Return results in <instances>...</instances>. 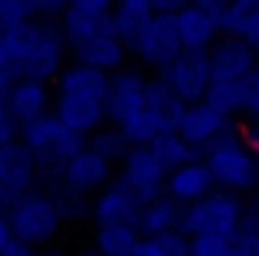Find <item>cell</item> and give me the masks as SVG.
Instances as JSON below:
<instances>
[{
  "label": "cell",
  "instance_id": "1",
  "mask_svg": "<svg viewBox=\"0 0 259 256\" xmlns=\"http://www.w3.org/2000/svg\"><path fill=\"white\" fill-rule=\"evenodd\" d=\"M110 74H100L83 63H67L54 83V117L67 123L73 133L90 140L97 130L110 123L107 117V100H110Z\"/></svg>",
  "mask_w": 259,
  "mask_h": 256
},
{
  "label": "cell",
  "instance_id": "2",
  "mask_svg": "<svg viewBox=\"0 0 259 256\" xmlns=\"http://www.w3.org/2000/svg\"><path fill=\"white\" fill-rule=\"evenodd\" d=\"M20 143L33 153V160H37V166H40V190L54 193V190H60L63 170L87 150L90 140L80 136V133H73L67 123H60V117L50 113V117H44V120L23 127Z\"/></svg>",
  "mask_w": 259,
  "mask_h": 256
},
{
  "label": "cell",
  "instance_id": "3",
  "mask_svg": "<svg viewBox=\"0 0 259 256\" xmlns=\"http://www.w3.org/2000/svg\"><path fill=\"white\" fill-rule=\"evenodd\" d=\"M20 53L23 80L57 83V77L70 63V47L63 40V30L57 20H27L14 37Z\"/></svg>",
  "mask_w": 259,
  "mask_h": 256
},
{
  "label": "cell",
  "instance_id": "4",
  "mask_svg": "<svg viewBox=\"0 0 259 256\" xmlns=\"http://www.w3.org/2000/svg\"><path fill=\"white\" fill-rule=\"evenodd\" d=\"M203 163L209 166V173L216 180V190L223 193H249L259 187V150L252 147V140L246 136V130H233L203 153Z\"/></svg>",
  "mask_w": 259,
  "mask_h": 256
},
{
  "label": "cell",
  "instance_id": "5",
  "mask_svg": "<svg viewBox=\"0 0 259 256\" xmlns=\"http://www.w3.org/2000/svg\"><path fill=\"white\" fill-rule=\"evenodd\" d=\"M7 220L14 230V240L33 249H50L60 230L67 226L60 216V206H57V196L47 190H33V193L14 200L7 206Z\"/></svg>",
  "mask_w": 259,
  "mask_h": 256
},
{
  "label": "cell",
  "instance_id": "6",
  "mask_svg": "<svg viewBox=\"0 0 259 256\" xmlns=\"http://www.w3.org/2000/svg\"><path fill=\"white\" fill-rule=\"evenodd\" d=\"M246 223V203L233 193L216 190L203 203H193L183 210V230L190 240L209 236V240H236Z\"/></svg>",
  "mask_w": 259,
  "mask_h": 256
},
{
  "label": "cell",
  "instance_id": "7",
  "mask_svg": "<svg viewBox=\"0 0 259 256\" xmlns=\"http://www.w3.org/2000/svg\"><path fill=\"white\" fill-rule=\"evenodd\" d=\"M226 7L220 0H196L186 4L176 14V27H180V40L183 50L190 53H209L223 37H226Z\"/></svg>",
  "mask_w": 259,
  "mask_h": 256
},
{
  "label": "cell",
  "instance_id": "8",
  "mask_svg": "<svg viewBox=\"0 0 259 256\" xmlns=\"http://www.w3.org/2000/svg\"><path fill=\"white\" fill-rule=\"evenodd\" d=\"M116 180L146 206V203H153V200L166 196L169 170L160 163V157H156L150 147H130V153L123 157L120 170H116Z\"/></svg>",
  "mask_w": 259,
  "mask_h": 256
},
{
  "label": "cell",
  "instance_id": "9",
  "mask_svg": "<svg viewBox=\"0 0 259 256\" xmlns=\"http://www.w3.org/2000/svg\"><path fill=\"white\" fill-rule=\"evenodd\" d=\"M130 53L140 60V67H150L156 74H163L173 60H180L186 50H183V40H180L176 14H156Z\"/></svg>",
  "mask_w": 259,
  "mask_h": 256
},
{
  "label": "cell",
  "instance_id": "10",
  "mask_svg": "<svg viewBox=\"0 0 259 256\" xmlns=\"http://www.w3.org/2000/svg\"><path fill=\"white\" fill-rule=\"evenodd\" d=\"M186 106L203 103L209 87H213V70H209V53H190L186 50L180 60H173L163 74H156Z\"/></svg>",
  "mask_w": 259,
  "mask_h": 256
},
{
  "label": "cell",
  "instance_id": "11",
  "mask_svg": "<svg viewBox=\"0 0 259 256\" xmlns=\"http://www.w3.org/2000/svg\"><path fill=\"white\" fill-rule=\"evenodd\" d=\"M60 30L70 50L113 30V4H107V0H73V4H67V10L60 17Z\"/></svg>",
  "mask_w": 259,
  "mask_h": 256
},
{
  "label": "cell",
  "instance_id": "12",
  "mask_svg": "<svg viewBox=\"0 0 259 256\" xmlns=\"http://www.w3.org/2000/svg\"><path fill=\"white\" fill-rule=\"evenodd\" d=\"M233 130H236V120L226 117V113H220L216 106H209L206 100H203V103L186 106L183 123H180V136H183L199 157H203L206 150H213L223 136L233 133Z\"/></svg>",
  "mask_w": 259,
  "mask_h": 256
},
{
  "label": "cell",
  "instance_id": "13",
  "mask_svg": "<svg viewBox=\"0 0 259 256\" xmlns=\"http://www.w3.org/2000/svg\"><path fill=\"white\" fill-rule=\"evenodd\" d=\"M0 190L7 196V203L40 190V166L20 140L0 147Z\"/></svg>",
  "mask_w": 259,
  "mask_h": 256
},
{
  "label": "cell",
  "instance_id": "14",
  "mask_svg": "<svg viewBox=\"0 0 259 256\" xmlns=\"http://www.w3.org/2000/svg\"><path fill=\"white\" fill-rule=\"evenodd\" d=\"M146 90H150V77L140 67H123L110 80V100H107V117L113 127H123L130 117L146 110Z\"/></svg>",
  "mask_w": 259,
  "mask_h": 256
},
{
  "label": "cell",
  "instance_id": "15",
  "mask_svg": "<svg viewBox=\"0 0 259 256\" xmlns=\"http://www.w3.org/2000/svg\"><path fill=\"white\" fill-rule=\"evenodd\" d=\"M113 180H116V166L110 163L107 157H100L97 150H90V143H87V150L80 153L67 170H63L60 190H70V193H76V196L93 200L100 190L110 187ZM54 193H57V190H54Z\"/></svg>",
  "mask_w": 259,
  "mask_h": 256
},
{
  "label": "cell",
  "instance_id": "16",
  "mask_svg": "<svg viewBox=\"0 0 259 256\" xmlns=\"http://www.w3.org/2000/svg\"><path fill=\"white\" fill-rule=\"evenodd\" d=\"M259 63V53L246 47L243 40L223 37L220 44L209 50V70H213V83H246Z\"/></svg>",
  "mask_w": 259,
  "mask_h": 256
},
{
  "label": "cell",
  "instance_id": "17",
  "mask_svg": "<svg viewBox=\"0 0 259 256\" xmlns=\"http://www.w3.org/2000/svg\"><path fill=\"white\" fill-rule=\"evenodd\" d=\"M126 57H130V47L113 30L100 33V37H93V40H87V44L70 50V60L73 63H83V67H93V70L110 74V77L126 67Z\"/></svg>",
  "mask_w": 259,
  "mask_h": 256
},
{
  "label": "cell",
  "instance_id": "18",
  "mask_svg": "<svg viewBox=\"0 0 259 256\" xmlns=\"http://www.w3.org/2000/svg\"><path fill=\"white\" fill-rule=\"evenodd\" d=\"M4 97H7L10 113L20 120V127H30V123H37V120H44V117L54 113V83L20 80Z\"/></svg>",
  "mask_w": 259,
  "mask_h": 256
},
{
  "label": "cell",
  "instance_id": "19",
  "mask_svg": "<svg viewBox=\"0 0 259 256\" xmlns=\"http://www.w3.org/2000/svg\"><path fill=\"white\" fill-rule=\"evenodd\" d=\"M140 210H143V203H140L120 180H113L110 187H103L97 196H93V223L97 226H110V223L137 226Z\"/></svg>",
  "mask_w": 259,
  "mask_h": 256
},
{
  "label": "cell",
  "instance_id": "20",
  "mask_svg": "<svg viewBox=\"0 0 259 256\" xmlns=\"http://www.w3.org/2000/svg\"><path fill=\"white\" fill-rule=\"evenodd\" d=\"M213 193H216V180H213V173H209V166H206L203 160L173 170L169 180H166V196L176 200L183 210L193 206V203H203L206 196H213Z\"/></svg>",
  "mask_w": 259,
  "mask_h": 256
},
{
  "label": "cell",
  "instance_id": "21",
  "mask_svg": "<svg viewBox=\"0 0 259 256\" xmlns=\"http://www.w3.org/2000/svg\"><path fill=\"white\" fill-rule=\"evenodd\" d=\"M183 226V206L169 200V196H160L140 210V220H137V230L143 240H156V236H166V233H176Z\"/></svg>",
  "mask_w": 259,
  "mask_h": 256
},
{
  "label": "cell",
  "instance_id": "22",
  "mask_svg": "<svg viewBox=\"0 0 259 256\" xmlns=\"http://www.w3.org/2000/svg\"><path fill=\"white\" fill-rule=\"evenodd\" d=\"M146 110L153 113V120L160 123L163 133H180V123H183L186 103L169 90L160 77H150V90H146Z\"/></svg>",
  "mask_w": 259,
  "mask_h": 256
},
{
  "label": "cell",
  "instance_id": "23",
  "mask_svg": "<svg viewBox=\"0 0 259 256\" xmlns=\"http://www.w3.org/2000/svg\"><path fill=\"white\" fill-rule=\"evenodd\" d=\"M153 17H156L153 0H120L113 7V33L133 50V44L143 37V30L153 23Z\"/></svg>",
  "mask_w": 259,
  "mask_h": 256
},
{
  "label": "cell",
  "instance_id": "24",
  "mask_svg": "<svg viewBox=\"0 0 259 256\" xmlns=\"http://www.w3.org/2000/svg\"><path fill=\"white\" fill-rule=\"evenodd\" d=\"M226 37L243 40L259 53V0H236L226 7Z\"/></svg>",
  "mask_w": 259,
  "mask_h": 256
},
{
  "label": "cell",
  "instance_id": "25",
  "mask_svg": "<svg viewBox=\"0 0 259 256\" xmlns=\"http://www.w3.org/2000/svg\"><path fill=\"white\" fill-rule=\"evenodd\" d=\"M140 240H143L140 230L130 223H110L93 230V249H100L103 256H133Z\"/></svg>",
  "mask_w": 259,
  "mask_h": 256
},
{
  "label": "cell",
  "instance_id": "26",
  "mask_svg": "<svg viewBox=\"0 0 259 256\" xmlns=\"http://www.w3.org/2000/svg\"><path fill=\"white\" fill-rule=\"evenodd\" d=\"M150 150L160 157V163L166 166L169 173H173V170H180V166H190V163H196V160H203L180 133H163L160 140L150 147Z\"/></svg>",
  "mask_w": 259,
  "mask_h": 256
},
{
  "label": "cell",
  "instance_id": "27",
  "mask_svg": "<svg viewBox=\"0 0 259 256\" xmlns=\"http://www.w3.org/2000/svg\"><path fill=\"white\" fill-rule=\"evenodd\" d=\"M206 103L236 120L246 113V83H213L206 93Z\"/></svg>",
  "mask_w": 259,
  "mask_h": 256
},
{
  "label": "cell",
  "instance_id": "28",
  "mask_svg": "<svg viewBox=\"0 0 259 256\" xmlns=\"http://www.w3.org/2000/svg\"><path fill=\"white\" fill-rule=\"evenodd\" d=\"M90 150H97L100 157H107L113 166H120V163H123V157L130 153V143H126V136L120 133V127L107 123L103 130H97V133L90 136Z\"/></svg>",
  "mask_w": 259,
  "mask_h": 256
},
{
  "label": "cell",
  "instance_id": "29",
  "mask_svg": "<svg viewBox=\"0 0 259 256\" xmlns=\"http://www.w3.org/2000/svg\"><path fill=\"white\" fill-rule=\"evenodd\" d=\"M57 206H60V216L63 223H83V220H93V200H87V196H76L70 193V190H57Z\"/></svg>",
  "mask_w": 259,
  "mask_h": 256
},
{
  "label": "cell",
  "instance_id": "30",
  "mask_svg": "<svg viewBox=\"0 0 259 256\" xmlns=\"http://www.w3.org/2000/svg\"><path fill=\"white\" fill-rule=\"evenodd\" d=\"M23 80V67H20V53H17L14 40L0 44V93H7L10 87Z\"/></svg>",
  "mask_w": 259,
  "mask_h": 256
},
{
  "label": "cell",
  "instance_id": "31",
  "mask_svg": "<svg viewBox=\"0 0 259 256\" xmlns=\"http://www.w3.org/2000/svg\"><path fill=\"white\" fill-rule=\"evenodd\" d=\"M30 20L27 17V4L23 0H0V44L4 40H14L17 30Z\"/></svg>",
  "mask_w": 259,
  "mask_h": 256
},
{
  "label": "cell",
  "instance_id": "32",
  "mask_svg": "<svg viewBox=\"0 0 259 256\" xmlns=\"http://www.w3.org/2000/svg\"><path fill=\"white\" fill-rule=\"evenodd\" d=\"M23 4H27V17L30 20H57L60 23L63 10H67L63 0H23Z\"/></svg>",
  "mask_w": 259,
  "mask_h": 256
},
{
  "label": "cell",
  "instance_id": "33",
  "mask_svg": "<svg viewBox=\"0 0 259 256\" xmlns=\"http://www.w3.org/2000/svg\"><path fill=\"white\" fill-rule=\"evenodd\" d=\"M20 133H23L20 120H17L14 113H10V106H7V97L0 93V147L17 143V140H20Z\"/></svg>",
  "mask_w": 259,
  "mask_h": 256
},
{
  "label": "cell",
  "instance_id": "34",
  "mask_svg": "<svg viewBox=\"0 0 259 256\" xmlns=\"http://www.w3.org/2000/svg\"><path fill=\"white\" fill-rule=\"evenodd\" d=\"M190 256H233V240H190Z\"/></svg>",
  "mask_w": 259,
  "mask_h": 256
},
{
  "label": "cell",
  "instance_id": "35",
  "mask_svg": "<svg viewBox=\"0 0 259 256\" xmlns=\"http://www.w3.org/2000/svg\"><path fill=\"white\" fill-rule=\"evenodd\" d=\"M233 256H259V230L256 226L243 223L239 236L233 240Z\"/></svg>",
  "mask_w": 259,
  "mask_h": 256
},
{
  "label": "cell",
  "instance_id": "36",
  "mask_svg": "<svg viewBox=\"0 0 259 256\" xmlns=\"http://www.w3.org/2000/svg\"><path fill=\"white\" fill-rule=\"evenodd\" d=\"M249 123H259V63L252 70V77L246 80V113H243Z\"/></svg>",
  "mask_w": 259,
  "mask_h": 256
},
{
  "label": "cell",
  "instance_id": "37",
  "mask_svg": "<svg viewBox=\"0 0 259 256\" xmlns=\"http://www.w3.org/2000/svg\"><path fill=\"white\" fill-rule=\"evenodd\" d=\"M14 230H10V220H7V210H0V256L7 253L10 246H14Z\"/></svg>",
  "mask_w": 259,
  "mask_h": 256
},
{
  "label": "cell",
  "instance_id": "38",
  "mask_svg": "<svg viewBox=\"0 0 259 256\" xmlns=\"http://www.w3.org/2000/svg\"><path fill=\"white\" fill-rule=\"evenodd\" d=\"M133 256H160V243L156 240H140V246L133 249Z\"/></svg>",
  "mask_w": 259,
  "mask_h": 256
},
{
  "label": "cell",
  "instance_id": "39",
  "mask_svg": "<svg viewBox=\"0 0 259 256\" xmlns=\"http://www.w3.org/2000/svg\"><path fill=\"white\" fill-rule=\"evenodd\" d=\"M4 256H40V249L27 246V243H14V246H10V249H7Z\"/></svg>",
  "mask_w": 259,
  "mask_h": 256
},
{
  "label": "cell",
  "instance_id": "40",
  "mask_svg": "<svg viewBox=\"0 0 259 256\" xmlns=\"http://www.w3.org/2000/svg\"><path fill=\"white\" fill-rule=\"evenodd\" d=\"M40 256H67L63 249H57V246H50V249H40Z\"/></svg>",
  "mask_w": 259,
  "mask_h": 256
},
{
  "label": "cell",
  "instance_id": "41",
  "mask_svg": "<svg viewBox=\"0 0 259 256\" xmlns=\"http://www.w3.org/2000/svg\"><path fill=\"white\" fill-rule=\"evenodd\" d=\"M76 256H103V253H100V249H93V246H87V249H80Z\"/></svg>",
  "mask_w": 259,
  "mask_h": 256
},
{
  "label": "cell",
  "instance_id": "42",
  "mask_svg": "<svg viewBox=\"0 0 259 256\" xmlns=\"http://www.w3.org/2000/svg\"><path fill=\"white\" fill-rule=\"evenodd\" d=\"M7 206L10 203H7V196H4V190H0V210H7Z\"/></svg>",
  "mask_w": 259,
  "mask_h": 256
}]
</instances>
